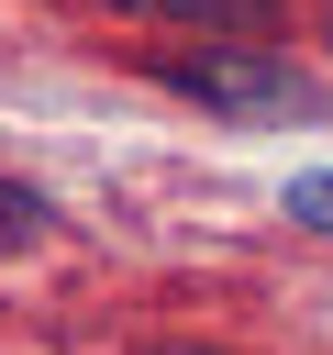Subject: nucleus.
Segmentation results:
<instances>
[{"mask_svg":"<svg viewBox=\"0 0 333 355\" xmlns=\"http://www.w3.org/2000/svg\"><path fill=\"white\" fill-rule=\"evenodd\" d=\"M166 89H189V100H211V111H233V122H300V111H311V78L278 67V55H255V44L166 55Z\"/></svg>","mask_w":333,"mask_h":355,"instance_id":"obj_1","label":"nucleus"},{"mask_svg":"<svg viewBox=\"0 0 333 355\" xmlns=\"http://www.w3.org/2000/svg\"><path fill=\"white\" fill-rule=\"evenodd\" d=\"M133 11H166V22H211V33H266L278 0H133Z\"/></svg>","mask_w":333,"mask_h":355,"instance_id":"obj_2","label":"nucleus"},{"mask_svg":"<svg viewBox=\"0 0 333 355\" xmlns=\"http://www.w3.org/2000/svg\"><path fill=\"white\" fill-rule=\"evenodd\" d=\"M44 233H56V211H44L33 189H0V255H11V244H44Z\"/></svg>","mask_w":333,"mask_h":355,"instance_id":"obj_3","label":"nucleus"},{"mask_svg":"<svg viewBox=\"0 0 333 355\" xmlns=\"http://www.w3.org/2000/svg\"><path fill=\"white\" fill-rule=\"evenodd\" d=\"M289 222H311V233H333V166H311V178H289Z\"/></svg>","mask_w":333,"mask_h":355,"instance_id":"obj_4","label":"nucleus"},{"mask_svg":"<svg viewBox=\"0 0 333 355\" xmlns=\"http://www.w3.org/2000/svg\"><path fill=\"white\" fill-rule=\"evenodd\" d=\"M155 355H200V344H155Z\"/></svg>","mask_w":333,"mask_h":355,"instance_id":"obj_5","label":"nucleus"}]
</instances>
